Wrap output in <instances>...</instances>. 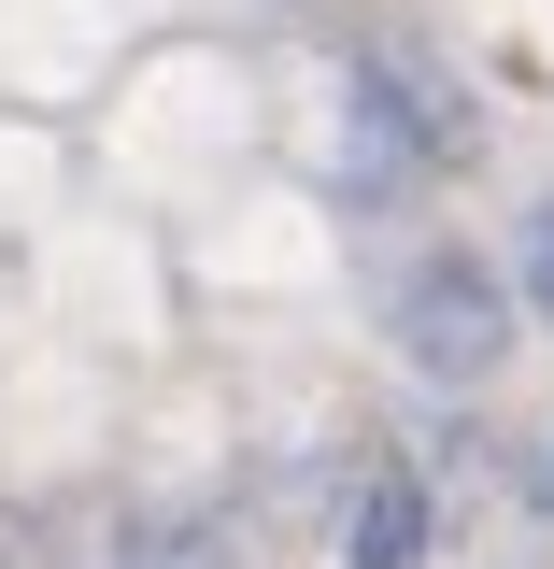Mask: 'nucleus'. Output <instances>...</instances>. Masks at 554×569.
<instances>
[{
	"label": "nucleus",
	"instance_id": "4",
	"mask_svg": "<svg viewBox=\"0 0 554 569\" xmlns=\"http://www.w3.org/2000/svg\"><path fill=\"white\" fill-rule=\"evenodd\" d=\"M114 569H242V541L213 512H129L114 527Z\"/></svg>",
	"mask_w": 554,
	"mask_h": 569
},
{
	"label": "nucleus",
	"instance_id": "5",
	"mask_svg": "<svg viewBox=\"0 0 554 569\" xmlns=\"http://www.w3.org/2000/svg\"><path fill=\"white\" fill-rule=\"evenodd\" d=\"M526 313H541V328H554V200L526 213Z\"/></svg>",
	"mask_w": 554,
	"mask_h": 569
},
{
	"label": "nucleus",
	"instance_id": "1",
	"mask_svg": "<svg viewBox=\"0 0 554 569\" xmlns=\"http://www.w3.org/2000/svg\"><path fill=\"white\" fill-rule=\"evenodd\" d=\"M455 157H470V86H455V58L426 29H370L355 71H342V171L384 200V186L455 171Z\"/></svg>",
	"mask_w": 554,
	"mask_h": 569
},
{
	"label": "nucleus",
	"instance_id": "3",
	"mask_svg": "<svg viewBox=\"0 0 554 569\" xmlns=\"http://www.w3.org/2000/svg\"><path fill=\"white\" fill-rule=\"evenodd\" d=\"M342 569H426V485L399 456H370L342 498Z\"/></svg>",
	"mask_w": 554,
	"mask_h": 569
},
{
	"label": "nucleus",
	"instance_id": "2",
	"mask_svg": "<svg viewBox=\"0 0 554 569\" xmlns=\"http://www.w3.org/2000/svg\"><path fill=\"white\" fill-rule=\"evenodd\" d=\"M399 356H413V370H441V385H484L497 356H512V299H497V271L426 257V271L399 284Z\"/></svg>",
	"mask_w": 554,
	"mask_h": 569
}]
</instances>
